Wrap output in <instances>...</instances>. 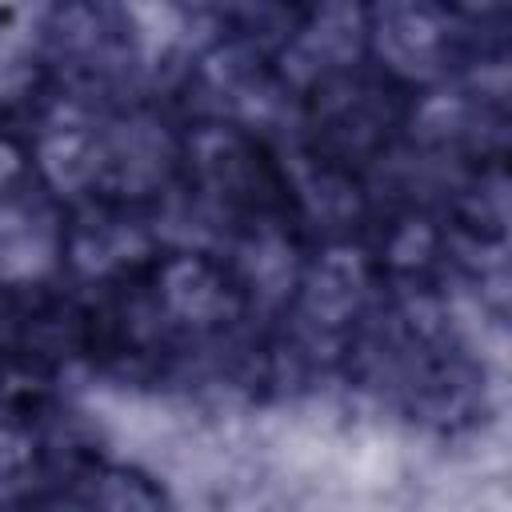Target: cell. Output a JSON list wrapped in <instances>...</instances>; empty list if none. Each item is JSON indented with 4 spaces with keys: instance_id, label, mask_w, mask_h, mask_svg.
Here are the masks:
<instances>
[{
    "instance_id": "5b68a950",
    "label": "cell",
    "mask_w": 512,
    "mask_h": 512,
    "mask_svg": "<svg viewBox=\"0 0 512 512\" xmlns=\"http://www.w3.org/2000/svg\"><path fill=\"white\" fill-rule=\"evenodd\" d=\"M452 12L484 40L504 44V16H508V0H448Z\"/></svg>"
},
{
    "instance_id": "3957f363",
    "label": "cell",
    "mask_w": 512,
    "mask_h": 512,
    "mask_svg": "<svg viewBox=\"0 0 512 512\" xmlns=\"http://www.w3.org/2000/svg\"><path fill=\"white\" fill-rule=\"evenodd\" d=\"M144 64L132 12L120 0H52L40 40L48 96L72 108L128 104Z\"/></svg>"
},
{
    "instance_id": "7a4b0ae2",
    "label": "cell",
    "mask_w": 512,
    "mask_h": 512,
    "mask_svg": "<svg viewBox=\"0 0 512 512\" xmlns=\"http://www.w3.org/2000/svg\"><path fill=\"white\" fill-rule=\"evenodd\" d=\"M420 92L368 56L320 68L300 96L304 152L320 172L356 180L416 128Z\"/></svg>"
},
{
    "instance_id": "6da1fadb",
    "label": "cell",
    "mask_w": 512,
    "mask_h": 512,
    "mask_svg": "<svg viewBox=\"0 0 512 512\" xmlns=\"http://www.w3.org/2000/svg\"><path fill=\"white\" fill-rule=\"evenodd\" d=\"M340 368L408 424L444 436L488 416L484 364L448 324L436 288H384L352 328Z\"/></svg>"
},
{
    "instance_id": "277c9868",
    "label": "cell",
    "mask_w": 512,
    "mask_h": 512,
    "mask_svg": "<svg viewBox=\"0 0 512 512\" xmlns=\"http://www.w3.org/2000/svg\"><path fill=\"white\" fill-rule=\"evenodd\" d=\"M232 40H244L268 56L312 28L324 0H212Z\"/></svg>"
}]
</instances>
